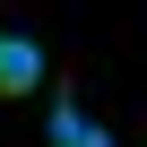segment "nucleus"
<instances>
[{"mask_svg":"<svg viewBox=\"0 0 147 147\" xmlns=\"http://www.w3.org/2000/svg\"><path fill=\"white\" fill-rule=\"evenodd\" d=\"M35 87H43V43L0 35V95H35Z\"/></svg>","mask_w":147,"mask_h":147,"instance_id":"f257e3e1","label":"nucleus"},{"mask_svg":"<svg viewBox=\"0 0 147 147\" xmlns=\"http://www.w3.org/2000/svg\"><path fill=\"white\" fill-rule=\"evenodd\" d=\"M52 147H113V130H95L78 104H52Z\"/></svg>","mask_w":147,"mask_h":147,"instance_id":"f03ea898","label":"nucleus"}]
</instances>
